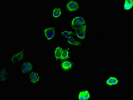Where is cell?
Here are the masks:
<instances>
[{
    "instance_id": "3957f363",
    "label": "cell",
    "mask_w": 133,
    "mask_h": 100,
    "mask_svg": "<svg viewBox=\"0 0 133 100\" xmlns=\"http://www.w3.org/2000/svg\"><path fill=\"white\" fill-rule=\"evenodd\" d=\"M24 57V52L22 50L12 57L11 58V61L14 63H18L22 60Z\"/></svg>"
},
{
    "instance_id": "2e32d148",
    "label": "cell",
    "mask_w": 133,
    "mask_h": 100,
    "mask_svg": "<svg viewBox=\"0 0 133 100\" xmlns=\"http://www.w3.org/2000/svg\"><path fill=\"white\" fill-rule=\"evenodd\" d=\"M61 9L60 8H55L52 12V16L54 18H58L61 15Z\"/></svg>"
},
{
    "instance_id": "8fae6325",
    "label": "cell",
    "mask_w": 133,
    "mask_h": 100,
    "mask_svg": "<svg viewBox=\"0 0 133 100\" xmlns=\"http://www.w3.org/2000/svg\"><path fill=\"white\" fill-rule=\"evenodd\" d=\"M118 81L117 78H114V77H110L109 79H108L106 81V83L107 85H116L118 84Z\"/></svg>"
},
{
    "instance_id": "7c38bea8",
    "label": "cell",
    "mask_w": 133,
    "mask_h": 100,
    "mask_svg": "<svg viewBox=\"0 0 133 100\" xmlns=\"http://www.w3.org/2000/svg\"><path fill=\"white\" fill-rule=\"evenodd\" d=\"M68 41L70 44L74 45H79L81 44V43L76 41L72 36H70L68 38Z\"/></svg>"
},
{
    "instance_id": "ac0fdd59",
    "label": "cell",
    "mask_w": 133,
    "mask_h": 100,
    "mask_svg": "<svg viewBox=\"0 0 133 100\" xmlns=\"http://www.w3.org/2000/svg\"><path fill=\"white\" fill-rule=\"evenodd\" d=\"M74 34V33L72 31H63L61 33V35L64 36V37H68L71 35Z\"/></svg>"
},
{
    "instance_id": "e0dca14e",
    "label": "cell",
    "mask_w": 133,
    "mask_h": 100,
    "mask_svg": "<svg viewBox=\"0 0 133 100\" xmlns=\"http://www.w3.org/2000/svg\"><path fill=\"white\" fill-rule=\"evenodd\" d=\"M86 32H76V34L77 37L82 40H84L85 38Z\"/></svg>"
},
{
    "instance_id": "5b68a950",
    "label": "cell",
    "mask_w": 133,
    "mask_h": 100,
    "mask_svg": "<svg viewBox=\"0 0 133 100\" xmlns=\"http://www.w3.org/2000/svg\"><path fill=\"white\" fill-rule=\"evenodd\" d=\"M33 68V65L29 62H25L22 65L21 69L22 72L24 73H28Z\"/></svg>"
},
{
    "instance_id": "5bb4252c",
    "label": "cell",
    "mask_w": 133,
    "mask_h": 100,
    "mask_svg": "<svg viewBox=\"0 0 133 100\" xmlns=\"http://www.w3.org/2000/svg\"><path fill=\"white\" fill-rule=\"evenodd\" d=\"M133 6L132 0H126L124 4V8L126 10H129L132 8Z\"/></svg>"
},
{
    "instance_id": "30bf717a",
    "label": "cell",
    "mask_w": 133,
    "mask_h": 100,
    "mask_svg": "<svg viewBox=\"0 0 133 100\" xmlns=\"http://www.w3.org/2000/svg\"><path fill=\"white\" fill-rule=\"evenodd\" d=\"M62 48L60 46L57 47L54 51L55 58L57 59H60L61 58V54Z\"/></svg>"
},
{
    "instance_id": "9c48e42d",
    "label": "cell",
    "mask_w": 133,
    "mask_h": 100,
    "mask_svg": "<svg viewBox=\"0 0 133 100\" xmlns=\"http://www.w3.org/2000/svg\"><path fill=\"white\" fill-rule=\"evenodd\" d=\"M73 29L76 30V32H86V24H80L75 26Z\"/></svg>"
},
{
    "instance_id": "ba28073f",
    "label": "cell",
    "mask_w": 133,
    "mask_h": 100,
    "mask_svg": "<svg viewBox=\"0 0 133 100\" xmlns=\"http://www.w3.org/2000/svg\"><path fill=\"white\" fill-rule=\"evenodd\" d=\"M8 78V72L6 68L3 67L1 69V80L2 82L6 81Z\"/></svg>"
},
{
    "instance_id": "9a60e30c",
    "label": "cell",
    "mask_w": 133,
    "mask_h": 100,
    "mask_svg": "<svg viewBox=\"0 0 133 100\" xmlns=\"http://www.w3.org/2000/svg\"><path fill=\"white\" fill-rule=\"evenodd\" d=\"M69 58V49H66L62 50L61 52V58L62 60L66 59Z\"/></svg>"
},
{
    "instance_id": "4fadbf2b",
    "label": "cell",
    "mask_w": 133,
    "mask_h": 100,
    "mask_svg": "<svg viewBox=\"0 0 133 100\" xmlns=\"http://www.w3.org/2000/svg\"><path fill=\"white\" fill-rule=\"evenodd\" d=\"M62 67L64 70H68L71 68L72 64L71 62L69 61H64L62 63Z\"/></svg>"
},
{
    "instance_id": "7a4b0ae2",
    "label": "cell",
    "mask_w": 133,
    "mask_h": 100,
    "mask_svg": "<svg viewBox=\"0 0 133 100\" xmlns=\"http://www.w3.org/2000/svg\"><path fill=\"white\" fill-rule=\"evenodd\" d=\"M55 28L54 27H49L45 30V35L48 40L52 39L55 35Z\"/></svg>"
},
{
    "instance_id": "277c9868",
    "label": "cell",
    "mask_w": 133,
    "mask_h": 100,
    "mask_svg": "<svg viewBox=\"0 0 133 100\" xmlns=\"http://www.w3.org/2000/svg\"><path fill=\"white\" fill-rule=\"evenodd\" d=\"M85 20L83 18L81 17H76L73 19L72 21V26L74 27L77 25L83 24H85Z\"/></svg>"
},
{
    "instance_id": "8992f818",
    "label": "cell",
    "mask_w": 133,
    "mask_h": 100,
    "mask_svg": "<svg viewBox=\"0 0 133 100\" xmlns=\"http://www.w3.org/2000/svg\"><path fill=\"white\" fill-rule=\"evenodd\" d=\"M29 79L31 83H36L39 81L40 77L37 72H31L29 75Z\"/></svg>"
},
{
    "instance_id": "52a82bcc",
    "label": "cell",
    "mask_w": 133,
    "mask_h": 100,
    "mask_svg": "<svg viewBox=\"0 0 133 100\" xmlns=\"http://www.w3.org/2000/svg\"><path fill=\"white\" fill-rule=\"evenodd\" d=\"M90 94L87 90L80 92L78 95V98L80 100H87L90 97Z\"/></svg>"
},
{
    "instance_id": "6da1fadb",
    "label": "cell",
    "mask_w": 133,
    "mask_h": 100,
    "mask_svg": "<svg viewBox=\"0 0 133 100\" xmlns=\"http://www.w3.org/2000/svg\"><path fill=\"white\" fill-rule=\"evenodd\" d=\"M67 9L70 12L77 11L79 8V6L77 2L74 1H69L66 5Z\"/></svg>"
}]
</instances>
